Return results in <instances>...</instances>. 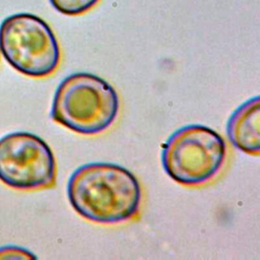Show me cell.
<instances>
[{
  "label": "cell",
  "mask_w": 260,
  "mask_h": 260,
  "mask_svg": "<svg viewBox=\"0 0 260 260\" xmlns=\"http://www.w3.org/2000/svg\"><path fill=\"white\" fill-rule=\"evenodd\" d=\"M0 51L15 70L35 78L53 74L61 61L60 46L51 26L27 12L9 15L1 22Z\"/></svg>",
  "instance_id": "277c9868"
},
{
  "label": "cell",
  "mask_w": 260,
  "mask_h": 260,
  "mask_svg": "<svg viewBox=\"0 0 260 260\" xmlns=\"http://www.w3.org/2000/svg\"><path fill=\"white\" fill-rule=\"evenodd\" d=\"M57 166L50 146L38 135L12 132L0 138V181L25 191L52 188Z\"/></svg>",
  "instance_id": "5b68a950"
},
{
  "label": "cell",
  "mask_w": 260,
  "mask_h": 260,
  "mask_svg": "<svg viewBox=\"0 0 260 260\" xmlns=\"http://www.w3.org/2000/svg\"><path fill=\"white\" fill-rule=\"evenodd\" d=\"M37 258L30 251L18 246L0 247V259H35Z\"/></svg>",
  "instance_id": "ba28073f"
},
{
  "label": "cell",
  "mask_w": 260,
  "mask_h": 260,
  "mask_svg": "<svg viewBox=\"0 0 260 260\" xmlns=\"http://www.w3.org/2000/svg\"><path fill=\"white\" fill-rule=\"evenodd\" d=\"M120 100L116 89L104 78L76 72L58 85L51 118L58 124L83 135H98L116 121Z\"/></svg>",
  "instance_id": "7a4b0ae2"
},
{
  "label": "cell",
  "mask_w": 260,
  "mask_h": 260,
  "mask_svg": "<svg viewBox=\"0 0 260 260\" xmlns=\"http://www.w3.org/2000/svg\"><path fill=\"white\" fill-rule=\"evenodd\" d=\"M226 133L232 144L241 151L260 152V100L255 96L242 104L230 117Z\"/></svg>",
  "instance_id": "8992f818"
},
{
  "label": "cell",
  "mask_w": 260,
  "mask_h": 260,
  "mask_svg": "<svg viewBox=\"0 0 260 260\" xmlns=\"http://www.w3.org/2000/svg\"><path fill=\"white\" fill-rule=\"evenodd\" d=\"M53 8L68 16L81 15L93 8L101 0H49Z\"/></svg>",
  "instance_id": "52a82bcc"
},
{
  "label": "cell",
  "mask_w": 260,
  "mask_h": 260,
  "mask_svg": "<svg viewBox=\"0 0 260 260\" xmlns=\"http://www.w3.org/2000/svg\"><path fill=\"white\" fill-rule=\"evenodd\" d=\"M73 209L88 221L120 224L135 219L141 210L142 188L127 169L109 162L77 168L67 185Z\"/></svg>",
  "instance_id": "6da1fadb"
},
{
  "label": "cell",
  "mask_w": 260,
  "mask_h": 260,
  "mask_svg": "<svg viewBox=\"0 0 260 260\" xmlns=\"http://www.w3.org/2000/svg\"><path fill=\"white\" fill-rule=\"evenodd\" d=\"M226 156L228 146L221 135L203 125H187L175 131L165 143L161 164L175 182L198 187L217 177Z\"/></svg>",
  "instance_id": "3957f363"
}]
</instances>
